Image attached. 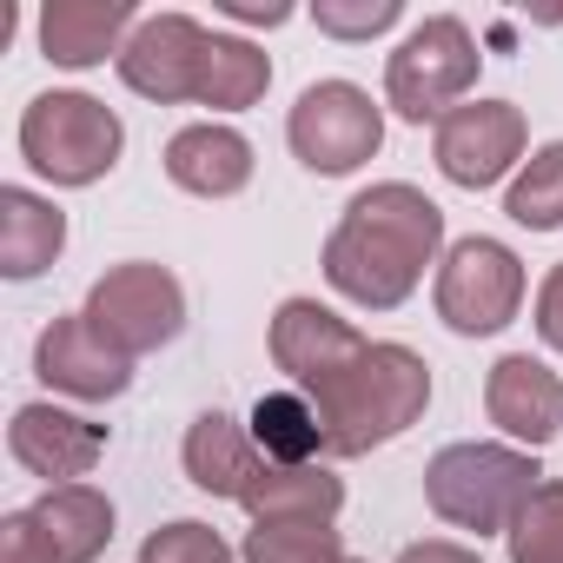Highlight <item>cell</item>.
<instances>
[{"mask_svg":"<svg viewBox=\"0 0 563 563\" xmlns=\"http://www.w3.org/2000/svg\"><path fill=\"white\" fill-rule=\"evenodd\" d=\"M504 212L517 225H530V232H556L563 225V140H550V146H537L523 159V173L504 192Z\"/></svg>","mask_w":563,"mask_h":563,"instance_id":"obj_22","label":"cell"},{"mask_svg":"<svg viewBox=\"0 0 563 563\" xmlns=\"http://www.w3.org/2000/svg\"><path fill=\"white\" fill-rule=\"evenodd\" d=\"M477 41L457 14H438L424 27L405 34V47L385 60V100L398 120L424 126V120H444L464 107V93L477 87Z\"/></svg>","mask_w":563,"mask_h":563,"instance_id":"obj_5","label":"cell"},{"mask_svg":"<svg viewBox=\"0 0 563 563\" xmlns=\"http://www.w3.org/2000/svg\"><path fill=\"white\" fill-rule=\"evenodd\" d=\"M345 504V484L325 464H265L258 484L245 490L252 523H278V517H306V523H332Z\"/></svg>","mask_w":563,"mask_h":563,"instance_id":"obj_19","label":"cell"},{"mask_svg":"<svg viewBox=\"0 0 563 563\" xmlns=\"http://www.w3.org/2000/svg\"><path fill=\"white\" fill-rule=\"evenodd\" d=\"M523 140H530L523 107H510V100H471V107H457V113L438 120L431 153H438V173L451 186L484 192V186H497L523 159Z\"/></svg>","mask_w":563,"mask_h":563,"instance_id":"obj_10","label":"cell"},{"mask_svg":"<svg viewBox=\"0 0 563 563\" xmlns=\"http://www.w3.org/2000/svg\"><path fill=\"white\" fill-rule=\"evenodd\" d=\"M523 306V258L504 245V239H457L438 265V319L457 332V339H490L517 319Z\"/></svg>","mask_w":563,"mask_h":563,"instance_id":"obj_7","label":"cell"},{"mask_svg":"<svg viewBox=\"0 0 563 563\" xmlns=\"http://www.w3.org/2000/svg\"><path fill=\"white\" fill-rule=\"evenodd\" d=\"M166 179L192 199H232L252 179V146H245V133H232L219 120L179 126L166 140Z\"/></svg>","mask_w":563,"mask_h":563,"instance_id":"obj_15","label":"cell"},{"mask_svg":"<svg viewBox=\"0 0 563 563\" xmlns=\"http://www.w3.org/2000/svg\"><path fill=\"white\" fill-rule=\"evenodd\" d=\"M398 563H484V556H477V550H464V543L424 537V543H405V550H398Z\"/></svg>","mask_w":563,"mask_h":563,"instance_id":"obj_30","label":"cell"},{"mask_svg":"<svg viewBox=\"0 0 563 563\" xmlns=\"http://www.w3.org/2000/svg\"><path fill=\"white\" fill-rule=\"evenodd\" d=\"M345 563H358V556H345Z\"/></svg>","mask_w":563,"mask_h":563,"instance_id":"obj_31","label":"cell"},{"mask_svg":"<svg viewBox=\"0 0 563 563\" xmlns=\"http://www.w3.org/2000/svg\"><path fill=\"white\" fill-rule=\"evenodd\" d=\"M398 0H319L312 8V21H319V34H332V41H372V34H385V27H398Z\"/></svg>","mask_w":563,"mask_h":563,"instance_id":"obj_26","label":"cell"},{"mask_svg":"<svg viewBox=\"0 0 563 563\" xmlns=\"http://www.w3.org/2000/svg\"><path fill=\"white\" fill-rule=\"evenodd\" d=\"M444 245V212L405 179L365 186L325 239V278L365 312H391L418 292L424 265Z\"/></svg>","mask_w":563,"mask_h":563,"instance_id":"obj_2","label":"cell"},{"mask_svg":"<svg viewBox=\"0 0 563 563\" xmlns=\"http://www.w3.org/2000/svg\"><path fill=\"white\" fill-rule=\"evenodd\" d=\"M206 60H212V34L192 21V14H146L126 47H120V80L159 107H179V100H199L206 93Z\"/></svg>","mask_w":563,"mask_h":563,"instance_id":"obj_9","label":"cell"},{"mask_svg":"<svg viewBox=\"0 0 563 563\" xmlns=\"http://www.w3.org/2000/svg\"><path fill=\"white\" fill-rule=\"evenodd\" d=\"M8 451H14L21 471L47 477V484L60 490V484H80V477L100 464L107 424L74 418V411H60V405H21L14 424H8Z\"/></svg>","mask_w":563,"mask_h":563,"instance_id":"obj_12","label":"cell"},{"mask_svg":"<svg viewBox=\"0 0 563 563\" xmlns=\"http://www.w3.org/2000/svg\"><path fill=\"white\" fill-rule=\"evenodd\" d=\"M245 431H252L265 464H319V451H325V424H319L306 391H265L252 405Z\"/></svg>","mask_w":563,"mask_h":563,"instance_id":"obj_20","label":"cell"},{"mask_svg":"<svg viewBox=\"0 0 563 563\" xmlns=\"http://www.w3.org/2000/svg\"><path fill=\"white\" fill-rule=\"evenodd\" d=\"M140 563H232V543L212 523L179 517V523H166V530H153L140 543Z\"/></svg>","mask_w":563,"mask_h":563,"instance_id":"obj_25","label":"cell"},{"mask_svg":"<svg viewBox=\"0 0 563 563\" xmlns=\"http://www.w3.org/2000/svg\"><path fill=\"white\" fill-rule=\"evenodd\" d=\"M0 563H54L27 510H14V517H0Z\"/></svg>","mask_w":563,"mask_h":563,"instance_id":"obj_27","label":"cell"},{"mask_svg":"<svg viewBox=\"0 0 563 563\" xmlns=\"http://www.w3.org/2000/svg\"><path fill=\"white\" fill-rule=\"evenodd\" d=\"M27 517H34L54 563H93L113 543V497L93 484H60L41 504H27Z\"/></svg>","mask_w":563,"mask_h":563,"instance_id":"obj_17","label":"cell"},{"mask_svg":"<svg viewBox=\"0 0 563 563\" xmlns=\"http://www.w3.org/2000/svg\"><path fill=\"white\" fill-rule=\"evenodd\" d=\"M239 556H245V563H345V543H339L332 523L278 517V523H252Z\"/></svg>","mask_w":563,"mask_h":563,"instance_id":"obj_23","label":"cell"},{"mask_svg":"<svg viewBox=\"0 0 563 563\" xmlns=\"http://www.w3.org/2000/svg\"><path fill=\"white\" fill-rule=\"evenodd\" d=\"M34 372H41V385H54V391H67V398H87V405H107V398H120V391L133 385V358H120V352L87 325V312H67V319H54V325L41 332Z\"/></svg>","mask_w":563,"mask_h":563,"instance_id":"obj_11","label":"cell"},{"mask_svg":"<svg viewBox=\"0 0 563 563\" xmlns=\"http://www.w3.org/2000/svg\"><path fill=\"white\" fill-rule=\"evenodd\" d=\"M484 411H490V424H497L504 438L543 451V444L563 431V378H556L543 358L510 352V358H497L490 378H484Z\"/></svg>","mask_w":563,"mask_h":563,"instance_id":"obj_13","label":"cell"},{"mask_svg":"<svg viewBox=\"0 0 563 563\" xmlns=\"http://www.w3.org/2000/svg\"><path fill=\"white\" fill-rule=\"evenodd\" d=\"M67 245V212L27 186H0V272L41 278Z\"/></svg>","mask_w":563,"mask_h":563,"instance_id":"obj_18","label":"cell"},{"mask_svg":"<svg viewBox=\"0 0 563 563\" xmlns=\"http://www.w3.org/2000/svg\"><path fill=\"white\" fill-rule=\"evenodd\" d=\"M537 484H543V471L517 444H444L424 464V504L444 523L477 530V537L510 530L517 510L537 497Z\"/></svg>","mask_w":563,"mask_h":563,"instance_id":"obj_3","label":"cell"},{"mask_svg":"<svg viewBox=\"0 0 563 563\" xmlns=\"http://www.w3.org/2000/svg\"><path fill=\"white\" fill-rule=\"evenodd\" d=\"M140 27L133 14V0H47V14H41V54L54 67H100L107 54L120 60L126 34Z\"/></svg>","mask_w":563,"mask_h":563,"instance_id":"obj_14","label":"cell"},{"mask_svg":"<svg viewBox=\"0 0 563 563\" xmlns=\"http://www.w3.org/2000/svg\"><path fill=\"white\" fill-rule=\"evenodd\" d=\"M504 537H510V563H563V477H543Z\"/></svg>","mask_w":563,"mask_h":563,"instance_id":"obj_24","label":"cell"},{"mask_svg":"<svg viewBox=\"0 0 563 563\" xmlns=\"http://www.w3.org/2000/svg\"><path fill=\"white\" fill-rule=\"evenodd\" d=\"M286 140H292L299 166H312L319 179H345V173H358L385 146V113L372 107L365 87L319 80V87L299 93V107L286 120Z\"/></svg>","mask_w":563,"mask_h":563,"instance_id":"obj_8","label":"cell"},{"mask_svg":"<svg viewBox=\"0 0 563 563\" xmlns=\"http://www.w3.org/2000/svg\"><path fill=\"white\" fill-rule=\"evenodd\" d=\"M265 87H272V60H265L252 41L212 34V60H206V93H199V107L239 113V107H258Z\"/></svg>","mask_w":563,"mask_h":563,"instance_id":"obj_21","label":"cell"},{"mask_svg":"<svg viewBox=\"0 0 563 563\" xmlns=\"http://www.w3.org/2000/svg\"><path fill=\"white\" fill-rule=\"evenodd\" d=\"M87 325L120 352V358H146L159 345L179 339L186 325V292H179V278L153 258H126L113 272L93 278V292H87Z\"/></svg>","mask_w":563,"mask_h":563,"instance_id":"obj_6","label":"cell"},{"mask_svg":"<svg viewBox=\"0 0 563 563\" xmlns=\"http://www.w3.org/2000/svg\"><path fill=\"white\" fill-rule=\"evenodd\" d=\"M537 339L550 352H563V265H550L537 286Z\"/></svg>","mask_w":563,"mask_h":563,"instance_id":"obj_28","label":"cell"},{"mask_svg":"<svg viewBox=\"0 0 563 563\" xmlns=\"http://www.w3.org/2000/svg\"><path fill=\"white\" fill-rule=\"evenodd\" d=\"M179 457H186V477H192L206 497H232V504H245V490H252L258 471H265L252 431H239L225 411H199V418L186 424Z\"/></svg>","mask_w":563,"mask_h":563,"instance_id":"obj_16","label":"cell"},{"mask_svg":"<svg viewBox=\"0 0 563 563\" xmlns=\"http://www.w3.org/2000/svg\"><path fill=\"white\" fill-rule=\"evenodd\" d=\"M272 365L312 398L325 457H365L405 438L431 405V365L411 345L365 339L319 299H286L272 312Z\"/></svg>","mask_w":563,"mask_h":563,"instance_id":"obj_1","label":"cell"},{"mask_svg":"<svg viewBox=\"0 0 563 563\" xmlns=\"http://www.w3.org/2000/svg\"><path fill=\"white\" fill-rule=\"evenodd\" d=\"M126 126L93 93H41L21 113V159L54 186H93L120 166Z\"/></svg>","mask_w":563,"mask_h":563,"instance_id":"obj_4","label":"cell"},{"mask_svg":"<svg viewBox=\"0 0 563 563\" xmlns=\"http://www.w3.org/2000/svg\"><path fill=\"white\" fill-rule=\"evenodd\" d=\"M219 14H232V21H252V27H286V21H292V8H286V0H219Z\"/></svg>","mask_w":563,"mask_h":563,"instance_id":"obj_29","label":"cell"}]
</instances>
